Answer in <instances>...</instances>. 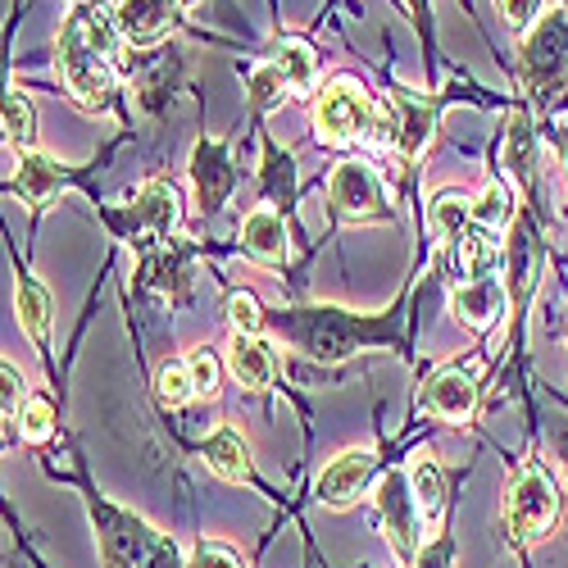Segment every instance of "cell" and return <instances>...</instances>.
I'll use <instances>...</instances> for the list:
<instances>
[{
  "label": "cell",
  "mask_w": 568,
  "mask_h": 568,
  "mask_svg": "<svg viewBox=\"0 0 568 568\" xmlns=\"http://www.w3.org/2000/svg\"><path fill=\"white\" fill-rule=\"evenodd\" d=\"M119 28L101 6H78L60 32V73L64 87L82 105H110L114 97V55H119Z\"/></svg>",
  "instance_id": "obj_1"
},
{
  "label": "cell",
  "mask_w": 568,
  "mask_h": 568,
  "mask_svg": "<svg viewBox=\"0 0 568 568\" xmlns=\"http://www.w3.org/2000/svg\"><path fill=\"white\" fill-rule=\"evenodd\" d=\"M277 327L287 333L305 355L314 359H346L373 342L392 337L387 318H364V314H346L333 305H314V310H287L277 318Z\"/></svg>",
  "instance_id": "obj_2"
},
{
  "label": "cell",
  "mask_w": 568,
  "mask_h": 568,
  "mask_svg": "<svg viewBox=\"0 0 568 568\" xmlns=\"http://www.w3.org/2000/svg\"><path fill=\"white\" fill-rule=\"evenodd\" d=\"M101 518V555L105 568H182L178 546L155 532L146 518L123 509H97Z\"/></svg>",
  "instance_id": "obj_3"
},
{
  "label": "cell",
  "mask_w": 568,
  "mask_h": 568,
  "mask_svg": "<svg viewBox=\"0 0 568 568\" xmlns=\"http://www.w3.org/2000/svg\"><path fill=\"white\" fill-rule=\"evenodd\" d=\"M314 123L323 132L327 146H355V141L377 136L383 110L373 105V97L355 82V78H333L323 87V97L314 101Z\"/></svg>",
  "instance_id": "obj_4"
},
{
  "label": "cell",
  "mask_w": 568,
  "mask_h": 568,
  "mask_svg": "<svg viewBox=\"0 0 568 568\" xmlns=\"http://www.w3.org/2000/svg\"><path fill=\"white\" fill-rule=\"evenodd\" d=\"M555 514H559V496H555L550 478L537 464H524L505 496V524H509L514 541H541L555 528Z\"/></svg>",
  "instance_id": "obj_5"
},
{
  "label": "cell",
  "mask_w": 568,
  "mask_h": 568,
  "mask_svg": "<svg viewBox=\"0 0 568 568\" xmlns=\"http://www.w3.org/2000/svg\"><path fill=\"white\" fill-rule=\"evenodd\" d=\"M524 78L532 91H555L568 82V10H550L541 23H532V37L524 41Z\"/></svg>",
  "instance_id": "obj_6"
},
{
  "label": "cell",
  "mask_w": 568,
  "mask_h": 568,
  "mask_svg": "<svg viewBox=\"0 0 568 568\" xmlns=\"http://www.w3.org/2000/svg\"><path fill=\"white\" fill-rule=\"evenodd\" d=\"M327 196H333L337 214L351 219V223H364V219H387V196H383V182H377V173L359 160H346L333 169V178H327Z\"/></svg>",
  "instance_id": "obj_7"
},
{
  "label": "cell",
  "mask_w": 568,
  "mask_h": 568,
  "mask_svg": "<svg viewBox=\"0 0 568 568\" xmlns=\"http://www.w3.org/2000/svg\"><path fill=\"white\" fill-rule=\"evenodd\" d=\"M377 478V455L373 450H342L337 459H327L318 483H314V496L327 505V509H346L355 505Z\"/></svg>",
  "instance_id": "obj_8"
},
{
  "label": "cell",
  "mask_w": 568,
  "mask_h": 568,
  "mask_svg": "<svg viewBox=\"0 0 568 568\" xmlns=\"http://www.w3.org/2000/svg\"><path fill=\"white\" fill-rule=\"evenodd\" d=\"M418 400H423V409H428L433 418H442V423H468L473 409H478V377H473V368L450 364V368L433 373L428 383H423Z\"/></svg>",
  "instance_id": "obj_9"
},
{
  "label": "cell",
  "mask_w": 568,
  "mask_h": 568,
  "mask_svg": "<svg viewBox=\"0 0 568 568\" xmlns=\"http://www.w3.org/2000/svg\"><path fill=\"white\" fill-rule=\"evenodd\" d=\"M192 186H196V201L205 214H219L232 196V186H236V169H232V155L223 141L205 136L196 141V151H192Z\"/></svg>",
  "instance_id": "obj_10"
},
{
  "label": "cell",
  "mask_w": 568,
  "mask_h": 568,
  "mask_svg": "<svg viewBox=\"0 0 568 568\" xmlns=\"http://www.w3.org/2000/svg\"><path fill=\"white\" fill-rule=\"evenodd\" d=\"M178 14H182L178 0H119L114 6V28L132 45H155L178 23Z\"/></svg>",
  "instance_id": "obj_11"
},
{
  "label": "cell",
  "mask_w": 568,
  "mask_h": 568,
  "mask_svg": "<svg viewBox=\"0 0 568 568\" xmlns=\"http://www.w3.org/2000/svg\"><path fill=\"white\" fill-rule=\"evenodd\" d=\"M387 119H392V146H400L409 160L423 155V146L433 141V105L414 97V91H396L387 101Z\"/></svg>",
  "instance_id": "obj_12"
},
{
  "label": "cell",
  "mask_w": 568,
  "mask_h": 568,
  "mask_svg": "<svg viewBox=\"0 0 568 568\" xmlns=\"http://www.w3.org/2000/svg\"><path fill=\"white\" fill-rule=\"evenodd\" d=\"M405 483H409L405 473H387V478L377 483V514H383V524H387L396 550L414 555V514H418V500H414V491Z\"/></svg>",
  "instance_id": "obj_13"
},
{
  "label": "cell",
  "mask_w": 568,
  "mask_h": 568,
  "mask_svg": "<svg viewBox=\"0 0 568 568\" xmlns=\"http://www.w3.org/2000/svg\"><path fill=\"white\" fill-rule=\"evenodd\" d=\"M450 310L468 323V327H491V323H500V314H505V282L500 277H468V282H459V287L450 292Z\"/></svg>",
  "instance_id": "obj_14"
},
{
  "label": "cell",
  "mask_w": 568,
  "mask_h": 568,
  "mask_svg": "<svg viewBox=\"0 0 568 568\" xmlns=\"http://www.w3.org/2000/svg\"><path fill=\"white\" fill-rule=\"evenodd\" d=\"M227 373H232L246 392H264V387L273 383V373H277L273 346L260 342L255 333H232V337H227Z\"/></svg>",
  "instance_id": "obj_15"
},
{
  "label": "cell",
  "mask_w": 568,
  "mask_h": 568,
  "mask_svg": "<svg viewBox=\"0 0 568 568\" xmlns=\"http://www.w3.org/2000/svg\"><path fill=\"white\" fill-rule=\"evenodd\" d=\"M60 182H64V169L60 160H51L45 151H19V173H14V192L23 196V205L41 210V205H51V196L60 192Z\"/></svg>",
  "instance_id": "obj_16"
},
{
  "label": "cell",
  "mask_w": 568,
  "mask_h": 568,
  "mask_svg": "<svg viewBox=\"0 0 568 568\" xmlns=\"http://www.w3.org/2000/svg\"><path fill=\"white\" fill-rule=\"evenodd\" d=\"M178 214H182V205H178V186L164 182V178L146 182V186L136 192V201H132V223H136V227H146L151 236H169V232L178 227Z\"/></svg>",
  "instance_id": "obj_17"
},
{
  "label": "cell",
  "mask_w": 568,
  "mask_h": 568,
  "mask_svg": "<svg viewBox=\"0 0 568 568\" xmlns=\"http://www.w3.org/2000/svg\"><path fill=\"white\" fill-rule=\"evenodd\" d=\"M242 246L246 255H255L260 264H282L287 260V227H282L277 210H251L242 223Z\"/></svg>",
  "instance_id": "obj_18"
},
{
  "label": "cell",
  "mask_w": 568,
  "mask_h": 568,
  "mask_svg": "<svg viewBox=\"0 0 568 568\" xmlns=\"http://www.w3.org/2000/svg\"><path fill=\"white\" fill-rule=\"evenodd\" d=\"M201 455H205V464L219 473L223 483H251V446L242 442V433H236V428L210 433Z\"/></svg>",
  "instance_id": "obj_19"
},
{
  "label": "cell",
  "mask_w": 568,
  "mask_h": 568,
  "mask_svg": "<svg viewBox=\"0 0 568 568\" xmlns=\"http://www.w3.org/2000/svg\"><path fill=\"white\" fill-rule=\"evenodd\" d=\"M14 310H19V323H23V333L32 337L37 351L51 346V296H45V287L37 277L19 273L14 282Z\"/></svg>",
  "instance_id": "obj_20"
},
{
  "label": "cell",
  "mask_w": 568,
  "mask_h": 568,
  "mask_svg": "<svg viewBox=\"0 0 568 568\" xmlns=\"http://www.w3.org/2000/svg\"><path fill=\"white\" fill-rule=\"evenodd\" d=\"M455 246V268L464 273V282L468 277H487L496 264H500V242H496V232H487V227H478L473 223L459 242H450Z\"/></svg>",
  "instance_id": "obj_21"
},
{
  "label": "cell",
  "mask_w": 568,
  "mask_h": 568,
  "mask_svg": "<svg viewBox=\"0 0 568 568\" xmlns=\"http://www.w3.org/2000/svg\"><path fill=\"white\" fill-rule=\"evenodd\" d=\"M428 227L437 242H459V236L473 227V201L464 192H437V201L428 205Z\"/></svg>",
  "instance_id": "obj_22"
},
{
  "label": "cell",
  "mask_w": 568,
  "mask_h": 568,
  "mask_svg": "<svg viewBox=\"0 0 568 568\" xmlns=\"http://www.w3.org/2000/svg\"><path fill=\"white\" fill-rule=\"evenodd\" d=\"M409 491H414V500H418V514L423 518H437L442 514V505H446V478H442V468L428 459V455H414V464H409Z\"/></svg>",
  "instance_id": "obj_23"
},
{
  "label": "cell",
  "mask_w": 568,
  "mask_h": 568,
  "mask_svg": "<svg viewBox=\"0 0 568 568\" xmlns=\"http://www.w3.org/2000/svg\"><path fill=\"white\" fill-rule=\"evenodd\" d=\"M0 128H6V136L14 141L19 151H32V141H37V110H32L28 91H6V97H0Z\"/></svg>",
  "instance_id": "obj_24"
},
{
  "label": "cell",
  "mask_w": 568,
  "mask_h": 568,
  "mask_svg": "<svg viewBox=\"0 0 568 568\" xmlns=\"http://www.w3.org/2000/svg\"><path fill=\"white\" fill-rule=\"evenodd\" d=\"M273 64L282 73V82H287L292 91H310L314 87V73H318V60L305 41H277L273 51Z\"/></svg>",
  "instance_id": "obj_25"
},
{
  "label": "cell",
  "mask_w": 568,
  "mask_h": 568,
  "mask_svg": "<svg viewBox=\"0 0 568 568\" xmlns=\"http://www.w3.org/2000/svg\"><path fill=\"white\" fill-rule=\"evenodd\" d=\"M264 192L268 201H277V210H287L296 201V169H292V155L277 151L273 141L264 146Z\"/></svg>",
  "instance_id": "obj_26"
},
{
  "label": "cell",
  "mask_w": 568,
  "mask_h": 568,
  "mask_svg": "<svg viewBox=\"0 0 568 568\" xmlns=\"http://www.w3.org/2000/svg\"><path fill=\"white\" fill-rule=\"evenodd\" d=\"M155 392H160L164 405H186V400L196 396V387H192V368H186V359H169V364H160V373H155Z\"/></svg>",
  "instance_id": "obj_27"
},
{
  "label": "cell",
  "mask_w": 568,
  "mask_h": 568,
  "mask_svg": "<svg viewBox=\"0 0 568 568\" xmlns=\"http://www.w3.org/2000/svg\"><path fill=\"white\" fill-rule=\"evenodd\" d=\"M19 433H23V442H45V437L55 433V405L45 400V396L23 400V409H19Z\"/></svg>",
  "instance_id": "obj_28"
},
{
  "label": "cell",
  "mask_w": 568,
  "mask_h": 568,
  "mask_svg": "<svg viewBox=\"0 0 568 568\" xmlns=\"http://www.w3.org/2000/svg\"><path fill=\"white\" fill-rule=\"evenodd\" d=\"M509 219H514L509 192H505V186H500V182H491V186H487V192H483V201H478V205H473V223H478V227H487V232H500V227H505Z\"/></svg>",
  "instance_id": "obj_29"
},
{
  "label": "cell",
  "mask_w": 568,
  "mask_h": 568,
  "mask_svg": "<svg viewBox=\"0 0 568 568\" xmlns=\"http://www.w3.org/2000/svg\"><path fill=\"white\" fill-rule=\"evenodd\" d=\"M246 87H251L255 110H273V105L282 101V91H287V82H282V73H277V64H273V60H268V64H260V69H251Z\"/></svg>",
  "instance_id": "obj_30"
},
{
  "label": "cell",
  "mask_w": 568,
  "mask_h": 568,
  "mask_svg": "<svg viewBox=\"0 0 568 568\" xmlns=\"http://www.w3.org/2000/svg\"><path fill=\"white\" fill-rule=\"evenodd\" d=\"M227 323H232V333H260V323H264L260 301L251 292H232L227 296Z\"/></svg>",
  "instance_id": "obj_31"
},
{
  "label": "cell",
  "mask_w": 568,
  "mask_h": 568,
  "mask_svg": "<svg viewBox=\"0 0 568 568\" xmlns=\"http://www.w3.org/2000/svg\"><path fill=\"white\" fill-rule=\"evenodd\" d=\"M182 568H246V564H242V555H236L232 546H223V541H201L192 555H186Z\"/></svg>",
  "instance_id": "obj_32"
},
{
  "label": "cell",
  "mask_w": 568,
  "mask_h": 568,
  "mask_svg": "<svg viewBox=\"0 0 568 568\" xmlns=\"http://www.w3.org/2000/svg\"><path fill=\"white\" fill-rule=\"evenodd\" d=\"M186 368H192V387H196V396H214V392H219V359H214L210 351H192Z\"/></svg>",
  "instance_id": "obj_33"
},
{
  "label": "cell",
  "mask_w": 568,
  "mask_h": 568,
  "mask_svg": "<svg viewBox=\"0 0 568 568\" xmlns=\"http://www.w3.org/2000/svg\"><path fill=\"white\" fill-rule=\"evenodd\" d=\"M23 409V373L0 359V414H19Z\"/></svg>",
  "instance_id": "obj_34"
},
{
  "label": "cell",
  "mask_w": 568,
  "mask_h": 568,
  "mask_svg": "<svg viewBox=\"0 0 568 568\" xmlns=\"http://www.w3.org/2000/svg\"><path fill=\"white\" fill-rule=\"evenodd\" d=\"M537 10H541V0H500L505 23H509V28H518V32H524V28L537 19Z\"/></svg>",
  "instance_id": "obj_35"
},
{
  "label": "cell",
  "mask_w": 568,
  "mask_h": 568,
  "mask_svg": "<svg viewBox=\"0 0 568 568\" xmlns=\"http://www.w3.org/2000/svg\"><path fill=\"white\" fill-rule=\"evenodd\" d=\"M414 568H450V541H433V546H423Z\"/></svg>",
  "instance_id": "obj_36"
},
{
  "label": "cell",
  "mask_w": 568,
  "mask_h": 568,
  "mask_svg": "<svg viewBox=\"0 0 568 568\" xmlns=\"http://www.w3.org/2000/svg\"><path fill=\"white\" fill-rule=\"evenodd\" d=\"M559 151H564V169H568V132H559Z\"/></svg>",
  "instance_id": "obj_37"
}]
</instances>
